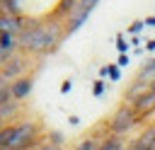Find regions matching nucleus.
<instances>
[{
  "label": "nucleus",
  "instance_id": "9d476101",
  "mask_svg": "<svg viewBox=\"0 0 155 150\" xmlns=\"http://www.w3.org/2000/svg\"><path fill=\"white\" fill-rule=\"evenodd\" d=\"M138 82H145V85H153L155 82V58H150L148 63H143V68L138 70Z\"/></svg>",
  "mask_w": 155,
  "mask_h": 150
},
{
  "label": "nucleus",
  "instance_id": "b1692460",
  "mask_svg": "<svg viewBox=\"0 0 155 150\" xmlns=\"http://www.w3.org/2000/svg\"><path fill=\"white\" fill-rule=\"evenodd\" d=\"M116 48H119L121 53H126V51H128V44H126L124 39H119V44H116Z\"/></svg>",
  "mask_w": 155,
  "mask_h": 150
},
{
  "label": "nucleus",
  "instance_id": "f3484780",
  "mask_svg": "<svg viewBox=\"0 0 155 150\" xmlns=\"http://www.w3.org/2000/svg\"><path fill=\"white\" fill-rule=\"evenodd\" d=\"M12 99V92H10V80H5L2 75H0V106L2 104H7Z\"/></svg>",
  "mask_w": 155,
  "mask_h": 150
},
{
  "label": "nucleus",
  "instance_id": "9b49d317",
  "mask_svg": "<svg viewBox=\"0 0 155 150\" xmlns=\"http://www.w3.org/2000/svg\"><path fill=\"white\" fill-rule=\"evenodd\" d=\"M17 111H19V102L10 99L7 104H2V106H0V121L5 123V121H10V119H15V116H17Z\"/></svg>",
  "mask_w": 155,
  "mask_h": 150
},
{
  "label": "nucleus",
  "instance_id": "c756f323",
  "mask_svg": "<svg viewBox=\"0 0 155 150\" xmlns=\"http://www.w3.org/2000/svg\"><path fill=\"white\" fill-rule=\"evenodd\" d=\"M150 90H153V92H155V82H153V85H150Z\"/></svg>",
  "mask_w": 155,
  "mask_h": 150
},
{
  "label": "nucleus",
  "instance_id": "2eb2a0df",
  "mask_svg": "<svg viewBox=\"0 0 155 150\" xmlns=\"http://www.w3.org/2000/svg\"><path fill=\"white\" fill-rule=\"evenodd\" d=\"M99 145H102V140L97 135H87L75 145V150H99Z\"/></svg>",
  "mask_w": 155,
  "mask_h": 150
},
{
  "label": "nucleus",
  "instance_id": "1a4fd4ad",
  "mask_svg": "<svg viewBox=\"0 0 155 150\" xmlns=\"http://www.w3.org/2000/svg\"><path fill=\"white\" fill-rule=\"evenodd\" d=\"M148 90H150V85H145V82H138V80H136V82L126 90V94H124V104L133 106V104H136V102H138V99H140Z\"/></svg>",
  "mask_w": 155,
  "mask_h": 150
},
{
  "label": "nucleus",
  "instance_id": "412c9836",
  "mask_svg": "<svg viewBox=\"0 0 155 150\" xmlns=\"http://www.w3.org/2000/svg\"><path fill=\"white\" fill-rule=\"evenodd\" d=\"M143 27H145V22H133V24L128 27V34H138Z\"/></svg>",
  "mask_w": 155,
  "mask_h": 150
},
{
  "label": "nucleus",
  "instance_id": "dca6fc26",
  "mask_svg": "<svg viewBox=\"0 0 155 150\" xmlns=\"http://www.w3.org/2000/svg\"><path fill=\"white\" fill-rule=\"evenodd\" d=\"M0 48L15 53V48H17V36H15V34H0Z\"/></svg>",
  "mask_w": 155,
  "mask_h": 150
},
{
  "label": "nucleus",
  "instance_id": "39448f33",
  "mask_svg": "<svg viewBox=\"0 0 155 150\" xmlns=\"http://www.w3.org/2000/svg\"><path fill=\"white\" fill-rule=\"evenodd\" d=\"M27 68H29V60L24 58V56H17V53H12L10 56V60L0 68V75L5 77V80H17V77H22V75H27Z\"/></svg>",
  "mask_w": 155,
  "mask_h": 150
},
{
  "label": "nucleus",
  "instance_id": "2f4dec72",
  "mask_svg": "<svg viewBox=\"0 0 155 150\" xmlns=\"http://www.w3.org/2000/svg\"><path fill=\"white\" fill-rule=\"evenodd\" d=\"M75 2H80V0H75Z\"/></svg>",
  "mask_w": 155,
  "mask_h": 150
},
{
  "label": "nucleus",
  "instance_id": "c85d7f7f",
  "mask_svg": "<svg viewBox=\"0 0 155 150\" xmlns=\"http://www.w3.org/2000/svg\"><path fill=\"white\" fill-rule=\"evenodd\" d=\"M143 22H145V24H150V27H153V24H155V15H153V17H148V19H143Z\"/></svg>",
  "mask_w": 155,
  "mask_h": 150
},
{
  "label": "nucleus",
  "instance_id": "ddd939ff",
  "mask_svg": "<svg viewBox=\"0 0 155 150\" xmlns=\"http://www.w3.org/2000/svg\"><path fill=\"white\" fill-rule=\"evenodd\" d=\"M99 150H126V145H124L121 135H109V138H104V140H102Z\"/></svg>",
  "mask_w": 155,
  "mask_h": 150
},
{
  "label": "nucleus",
  "instance_id": "0eeeda50",
  "mask_svg": "<svg viewBox=\"0 0 155 150\" xmlns=\"http://www.w3.org/2000/svg\"><path fill=\"white\" fill-rule=\"evenodd\" d=\"M24 27V17H15V15H2L0 12V34H19Z\"/></svg>",
  "mask_w": 155,
  "mask_h": 150
},
{
  "label": "nucleus",
  "instance_id": "f257e3e1",
  "mask_svg": "<svg viewBox=\"0 0 155 150\" xmlns=\"http://www.w3.org/2000/svg\"><path fill=\"white\" fill-rule=\"evenodd\" d=\"M63 39H65V29L61 22L56 19L39 22V19L24 17V27L17 34V48L34 56H48L61 46Z\"/></svg>",
  "mask_w": 155,
  "mask_h": 150
},
{
  "label": "nucleus",
  "instance_id": "4be33fe9",
  "mask_svg": "<svg viewBox=\"0 0 155 150\" xmlns=\"http://www.w3.org/2000/svg\"><path fill=\"white\" fill-rule=\"evenodd\" d=\"M10 56H12L10 51H5V48H0V68H2V65H5L7 60H10Z\"/></svg>",
  "mask_w": 155,
  "mask_h": 150
},
{
  "label": "nucleus",
  "instance_id": "f8f14e48",
  "mask_svg": "<svg viewBox=\"0 0 155 150\" xmlns=\"http://www.w3.org/2000/svg\"><path fill=\"white\" fill-rule=\"evenodd\" d=\"M0 12H2V15H15V17H22L19 0H2V2H0Z\"/></svg>",
  "mask_w": 155,
  "mask_h": 150
},
{
  "label": "nucleus",
  "instance_id": "4468645a",
  "mask_svg": "<svg viewBox=\"0 0 155 150\" xmlns=\"http://www.w3.org/2000/svg\"><path fill=\"white\" fill-rule=\"evenodd\" d=\"M12 135H15V123H5V126H0V148H10Z\"/></svg>",
  "mask_w": 155,
  "mask_h": 150
},
{
  "label": "nucleus",
  "instance_id": "6e6552de",
  "mask_svg": "<svg viewBox=\"0 0 155 150\" xmlns=\"http://www.w3.org/2000/svg\"><path fill=\"white\" fill-rule=\"evenodd\" d=\"M133 109H136V114L143 119V116H148V114H155V92L153 90H148L136 104H133Z\"/></svg>",
  "mask_w": 155,
  "mask_h": 150
},
{
  "label": "nucleus",
  "instance_id": "f03ea898",
  "mask_svg": "<svg viewBox=\"0 0 155 150\" xmlns=\"http://www.w3.org/2000/svg\"><path fill=\"white\" fill-rule=\"evenodd\" d=\"M36 145H39V126L34 121L15 123V135H12L10 150H34Z\"/></svg>",
  "mask_w": 155,
  "mask_h": 150
},
{
  "label": "nucleus",
  "instance_id": "aec40b11",
  "mask_svg": "<svg viewBox=\"0 0 155 150\" xmlns=\"http://www.w3.org/2000/svg\"><path fill=\"white\" fill-rule=\"evenodd\" d=\"M109 77H111V80H119V77H121V68H119V65H109Z\"/></svg>",
  "mask_w": 155,
  "mask_h": 150
},
{
  "label": "nucleus",
  "instance_id": "6ab92c4d",
  "mask_svg": "<svg viewBox=\"0 0 155 150\" xmlns=\"http://www.w3.org/2000/svg\"><path fill=\"white\" fill-rule=\"evenodd\" d=\"M92 94H94V97H99V94H104V82H102V80H97V82L92 85Z\"/></svg>",
  "mask_w": 155,
  "mask_h": 150
},
{
  "label": "nucleus",
  "instance_id": "7ed1b4c3",
  "mask_svg": "<svg viewBox=\"0 0 155 150\" xmlns=\"http://www.w3.org/2000/svg\"><path fill=\"white\" fill-rule=\"evenodd\" d=\"M140 121V116L136 114V109L133 106H128V104H121L111 116H109V133L111 135H124V133H128L136 123Z\"/></svg>",
  "mask_w": 155,
  "mask_h": 150
},
{
  "label": "nucleus",
  "instance_id": "a211bd4d",
  "mask_svg": "<svg viewBox=\"0 0 155 150\" xmlns=\"http://www.w3.org/2000/svg\"><path fill=\"white\" fill-rule=\"evenodd\" d=\"M63 140H65V135H63L61 131H48V135H46L44 143H48V145H53V148H61Z\"/></svg>",
  "mask_w": 155,
  "mask_h": 150
},
{
  "label": "nucleus",
  "instance_id": "423d86ee",
  "mask_svg": "<svg viewBox=\"0 0 155 150\" xmlns=\"http://www.w3.org/2000/svg\"><path fill=\"white\" fill-rule=\"evenodd\" d=\"M31 87H34V80L29 75H22L17 80L10 82V92H12V99L15 102H24L29 94H31Z\"/></svg>",
  "mask_w": 155,
  "mask_h": 150
},
{
  "label": "nucleus",
  "instance_id": "393cba45",
  "mask_svg": "<svg viewBox=\"0 0 155 150\" xmlns=\"http://www.w3.org/2000/svg\"><path fill=\"white\" fill-rule=\"evenodd\" d=\"M34 150H61V148H53V145H48V143H41V145H36Z\"/></svg>",
  "mask_w": 155,
  "mask_h": 150
},
{
  "label": "nucleus",
  "instance_id": "5701e85b",
  "mask_svg": "<svg viewBox=\"0 0 155 150\" xmlns=\"http://www.w3.org/2000/svg\"><path fill=\"white\" fill-rule=\"evenodd\" d=\"M126 150H150V148H148V145H140V143H131Z\"/></svg>",
  "mask_w": 155,
  "mask_h": 150
},
{
  "label": "nucleus",
  "instance_id": "cd10ccee",
  "mask_svg": "<svg viewBox=\"0 0 155 150\" xmlns=\"http://www.w3.org/2000/svg\"><path fill=\"white\" fill-rule=\"evenodd\" d=\"M145 48H148V51H155V39H153V41H148V46H145Z\"/></svg>",
  "mask_w": 155,
  "mask_h": 150
},
{
  "label": "nucleus",
  "instance_id": "20e7f679",
  "mask_svg": "<svg viewBox=\"0 0 155 150\" xmlns=\"http://www.w3.org/2000/svg\"><path fill=\"white\" fill-rule=\"evenodd\" d=\"M97 2L99 0H80L78 5H75V10L65 17V22H63V29H65V36H70V34H75L85 22H87V17L92 15V10L97 7Z\"/></svg>",
  "mask_w": 155,
  "mask_h": 150
},
{
  "label": "nucleus",
  "instance_id": "473e14b6",
  "mask_svg": "<svg viewBox=\"0 0 155 150\" xmlns=\"http://www.w3.org/2000/svg\"><path fill=\"white\" fill-rule=\"evenodd\" d=\"M0 2H2V0H0Z\"/></svg>",
  "mask_w": 155,
  "mask_h": 150
},
{
  "label": "nucleus",
  "instance_id": "7c9ffc66",
  "mask_svg": "<svg viewBox=\"0 0 155 150\" xmlns=\"http://www.w3.org/2000/svg\"><path fill=\"white\" fill-rule=\"evenodd\" d=\"M0 150H10V148H0Z\"/></svg>",
  "mask_w": 155,
  "mask_h": 150
},
{
  "label": "nucleus",
  "instance_id": "a878e982",
  "mask_svg": "<svg viewBox=\"0 0 155 150\" xmlns=\"http://www.w3.org/2000/svg\"><path fill=\"white\" fill-rule=\"evenodd\" d=\"M119 65H128V56H126V53L119 56Z\"/></svg>",
  "mask_w": 155,
  "mask_h": 150
},
{
  "label": "nucleus",
  "instance_id": "bb28decb",
  "mask_svg": "<svg viewBox=\"0 0 155 150\" xmlns=\"http://www.w3.org/2000/svg\"><path fill=\"white\" fill-rule=\"evenodd\" d=\"M70 87H73V82H63V87H61V90H63V92H70Z\"/></svg>",
  "mask_w": 155,
  "mask_h": 150
}]
</instances>
